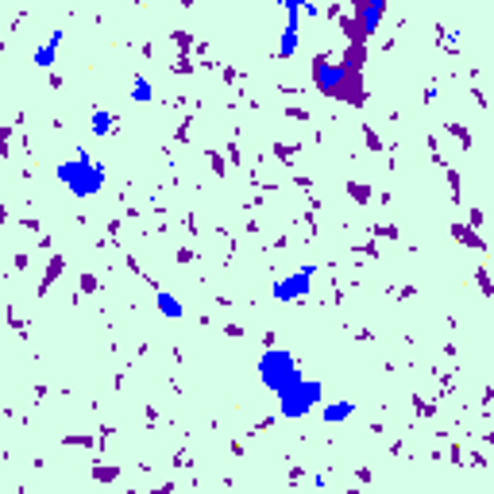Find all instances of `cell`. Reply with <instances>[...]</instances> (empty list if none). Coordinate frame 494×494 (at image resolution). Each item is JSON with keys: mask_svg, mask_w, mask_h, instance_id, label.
<instances>
[{"mask_svg": "<svg viewBox=\"0 0 494 494\" xmlns=\"http://www.w3.org/2000/svg\"><path fill=\"white\" fill-rule=\"evenodd\" d=\"M259 378H263V386H267L270 394H286L290 386H297L305 375H302L297 359L290 356L286 348H267L259 356Z\"/></svg>", "mask_w": 494, "mask_h": 494, "instance_id": "7a4b0ae2", "label": "cell"}, {"mask_svg": "<svg viewBox=\"0 0 494 494\" xmlns=\"http://www.w3.org/2000/svg\"><path fill=\"white\" fill-rule=\"evenodd\" d=\"M89 128H93V136H112V112L109 109H93Z\"/></svg>", "mask_w": 494, "mask_h": 494, "instance_id": "8fae6325", "label": "cell"}, {"mask_svg": "<svg viewBox=\"0 0 494 494\" xmlns=\"http://www.w3.org/2000/svg\"><path fill=\"white\" fill-rule=\"evenodd\" d=\"M58 182L66 185L74 197H93V193H101L104 178H109V170H104V163H97V158L85 151V147H77L74 155L66 158V163H58Z\"/></svg>", "mask_w": 494, "mask_h": 494, "instance_id": "6da1fadb", "label": "cell"}, {"mask_svg": "<svg viewBox=\"0 0 494 494\" xmlns=\"http://www.w3.org/2000/svg\"><path fill=\"white\" fill-rule=\"evenodd\" d=\"M321 398H324V386L317 383V378H302V383L290 386L286 394H278V410H282V417L294 421V417H305Z\"/></svg>", "mask_w": 494, "mask_h": 494, "instance_id": "3957f363", "label": "cell"}, {"mask_svg": "<svg viewBox=\"0 0 494 494\" xmlns=\"http://www.w3.org/2000/svg\"><path fill=\"white\" fill-rule=\"evenodd\" d=\"M386 0H359V35H375L383 23Z\"/></svg>", "mask_w": 494, "mask_h": 494, "instance_id": "8992f818", "label": "cell"}, {"mask_svg": "<svg viewBox=\"0 0 494 494\" xmlns=\"http://www.w3.org/2000/svg\"><path fill=\"white\" fill-rule=\"evenodd\" d=\"M297 31H302V12H286V28H282V39H278V58L297 55Z\"/></svg>", "mask_w": 494, "mask_h": 494, "instance_id": "52a82bcc", "label": "cell"}, {"mask_svg": "<svg viewBox=\"0 0 494 494\" xmlns=\"http://www.w3.org/2000/svg\"><path fill=\"white\" fill-rule=\"evenodd\" d=\"M351 413H356V402H329L321 410V417L329 421V425H336V421H348Z\"/></svg>", "mask_w": 494, "mask_h": 494, "instance_id": "9c48e42d", "label": "cell"}, {"mask_svg": "<svg viewBox=\"0 0 494 494\" xmlns=\"http://www.w3.org/2000/svg\"><path fill=\"white\" fill-rule=\"evenodd\" d=\"M155 302H158V309H163V317H170V321H178V317H182V302H178L174 294L158 290V294H155Z\"/></svg>", "mask_w": 494, "mask_h": 494, "instance_id": "30bf717a", "label": "cell"}, {"mask_svg": "<svg viewBox=\"0 0 494 494\" xmlns=\"http://www.w3.org/2000/svg\"><path fill=\"white\" fill-rule=\"evenodd\" d=\"M286 12H309V16H317V4L313 0H278Z\"/></svg>", "mask_w": 494, "mask_h": 494, "instance_id": "4fadbf2b", "label": "cell"}, {"mask_svg": "<svg viewBox=\"0 0 494 494\" xmlns=\"http://www.w3.org/2000/svg\"><path fill=\"white\" fill-rule=\"evenodd\" d=\"M131 97H136L139 104H147V101H151V82H147L143 74H139L136 82H131Z\"/></svg>", "mask_w": 494, "mask_h": 494, "instance_id": "7c38bea8", "label": "cell"}, {"mask_svg": "<svg viewBox=\"0 0 494 494\" xmlns=\"http://www.w3.org/2000/svg\"><path fill=\"white\" fill-rule=\"evenodd\" d=\"M58 47H62V31H55L39 50H35V66H39V70H50V66H55V58H58Z\"/></svg>", "mask_w": 494, "mask_h": 494, "instance_id": "ba28073f", "label": "cell"}, {"mask_svg": "<svg viewBox=\"0 0 494 494\" xmlns=\"http://www.w3.org/2000/svg\"><path fill=\"white\" fill-rule=\"evenodd\" d=\"M313 82H317V89H321V93L340 97L344 89H348V66H340V62H329V58H317Z\"/></svg>", "mask_w": 494, "mask_h": 494, "instance_id": "5b68a950", "label": "cell"}, {"mask_svg": "<svg viewBox=\"0 0 494 494\" xmlns=\"http://www.w3.org/2000/svg\"><path fill=\"white\" fill-rule=\"evenodd\" d=\"M313 275H317V263H305V267H297L290 278H278L275 286H270L275 302H297V297H305L309 286H313Z\"/></svg>", "mask_w": 494, "mask_h": 494, "instance_id": "277c9868", "label": "cell"}]
</instances>
